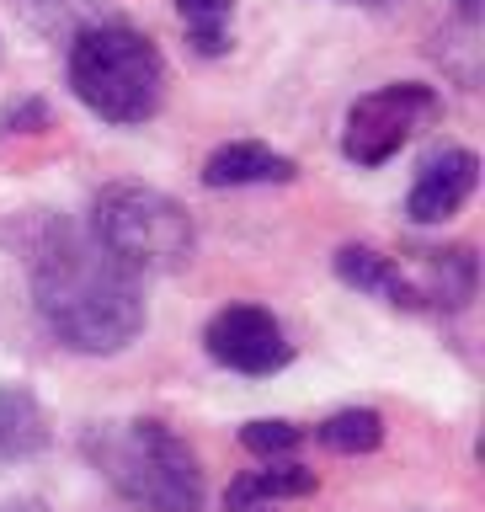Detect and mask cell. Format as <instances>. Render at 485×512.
<instances>
[{
  "instance_id": "obj_1",
  "label": "cell",
  "mask_w": 485,
  "mask_h": 512,
  "mask_svg": "<svg viewBox=\"0 0 485 512\" xmlns=\"http://www.w3.org/2000/svg\"><path fill=\"white\" fill-rule=\"evenodd\" d=\"M32 299L43 326L70 352H123L144 331L139 272L123 267L91 230H48L32 256Z\"/></svg>"
},
{
  "instance_id": "obj_2",
  "label": "cell",
  "mask_w": 485,
  "mask_h": 512,
  "mask_svg": "<svg viewBox=\"0 0 485 512\" xmlns=\"http://www.w3.org/2000/svg\"><path fill=\"white\" fill-rule=\"evenodd\" d=\"M86 459L139 512H203V470L166 422H102L86 432Z\"/></svg>"
},
{
  "instance_id": "obj_3",
  "label": "cell",
  "mask_w": 485,
  "mask_h": 512,
  "mask_svg": "<svg viewBox=\"0 0 485 512\" xmlns=\"http://www.w3.org/2000/svg\"><path fill=\"white\" fill-rule=\"evenodd\" d=\"M70 91L102 123H150L166 102V59L128 22H91L70 43Z\"/></svg>"
},
{
  "instance_id": "obj_4",
  "label": "cell",
  "mask_w": 485,
  "mask_h": 512,
  "mask_svg": "<svg viewBox=\"0 0 485 512\" xmlns=\"http://www.w3.org/2000/svg\"><path fill=\"white\" fill-rule=\"evenodd\" d=\"M91 235L134 272H171L192 256L187 208L144 182H112L96 192Z\"/></svg>"
},
{
  "instance_id": "obj_5",
  "label": "cell",
  "mask_w": 485,
  "mask_h": 512,
  "mask_svg": "<svg viewBox=\"0 0 485 512\" xmlns=\"http://www.w3.org/2000/svg\"><path fill=\"white\" fill-rule=\"evenodd\" d=\"M443 112L438 91L427 80H395L352 102L347 128H342V155L352 166H384L390 155H400L422 128Z\"/></svg>"
},
{
  "instance_id": "obj_6",
  "label": "cell",
  "mask_w": 485,
  "mask_h": 512,
  "mask_svg": "<svg viewBox=\"0 0 485 512\" xmlns=\"http://www.w3.org/2000/svg\"><path fill=\"white\" fill-rule=\"evenodd\" d=\"M203 347L208 358L235 368V374H278V368L294 358V347H288V336L278 326V315L262 310V304H224V310L208 320L203 331Z\"/></svg>"
},
{
  "instance_id": "obj_7",
  "label": "cell",
  "mask_w": 485,
  "mask_h": 512,
  "mask_svg": "<svg viewBox=\"0 0 485 512\" xmlns=\"http://www.w3.org/2000/svg\"><path fill=\"white\" fill-rule=\"evenodd\" d=\"M475 182H480V155L448 144V150L422 160V171H416V182H411V198H406V214L416 224L454 219L459 208L475 198Z\"/></svg>"
},
{
  "instance_id": "obj_8",
  "label": "cell",
  "mask_w": 485,
  "mask_h": 512,
  "mask_svg": "<svg viewBox=\"0 0 485 512\" xmlns=\"http://www.w3.org/2000/svg\"><path fill=\"white\" fill-rule=\"evenodd\" d=\"M299 166L288 155H278L272 144H256V139H235V144H219L214 155L203 160V187H272V182H294Z\"/></svg>"
},
{
  "instance_id": "obj_9",
  "label": "cell",
  "mask_w": 485,
  "mask_h": 512,
  "mask_svg": "<svg viewBox=\"0 0 485 512\" xmlns=\"http://www.w3.org/2000/svg\"><path fill=\"white\" fill-rule=\"evenodd\" d=\"M336 278H342L347 288H358V294H374L384 304H395V310H422L416 283L400 272L395 256H384L374 246H342L336 251Z\"/></svg>"
},
{
  "instance_id": "obj_10",
  "label": "cell",
  "mask_w": 485,
  "mask_h": 512,
  "mask_svg": "<svg viewBox=\"0 0 485 512\" xmlns=\"http://www.w3.org/2000/svg\"><path fill=\"white\" fill-rule=\"evenodd\" d=\"M48 448V416L22 384H0V464L32 459Z\"/></svg>"
},
{
  "instance_id": "obj_11",
  "label": "cell",
  "mask_w": 485,
  "mask_h": 512,
  "mask_svg": "<svg viewBox=\"0 0 485 512\" xmlns=\"http://www.w3.org/2000/svg\"><path fill=\"white\" fill-rule=\"evenodd\" d=\"M416 262H422L427 278L416 283V294L422 304H464L475 294V256L454 246V251H416Z\"/></svg>"
},
{
  "instance_id": "obj_12",
  "label": "cell",
  "mask_w": 485,
  "mask_h": 512,
  "mask_svg": "<svg viewBox=\"0 0 485 512\" xmlns=\"http://www.w3.org/2000/svg\"><path fill=\"white\" fill-rule=\"evenodd\" d=\"M315 438L331 448V454H374V448L384 443V416L368 411V406H347L326 416V422L315 427Z\"/></svg>"
},
{
  "instance_id": "obj_13",
  "label": "cell",
  "mask_w": 485,
  "mask_h": 512,
  "mask_svg": "<svg viewBox=\"0 0 485 512\" xmlns=\"http://www.w3.org/2000/svg\"><path fill=\"white\" fill-rule=\"evenodd\" d=\"M176 16H182L187 38L198 43V54H224L230 48L235 0H176Z\"/></svg>"
},
{
  "instance_id": "obj_14",
  "label": "cell",
  "mask_w": 485,
  "mask_h": 512,
  "mask_svg": "<svg viewBox=\"0 0 485 512\" xmlns=\"http://www.w3.org/2000/svg\"><path fill=\"white\" fill-rule=\"evenodd\" d=\"M240 443H246L256 459H288L304 443V427L283 422V416H256V422L240 427Z\"/></svg>"
},
{
  "instance_id": "obj_15",
  "label": "cell",
  "mask_w": 485,
  "mask_h": 512,
  "mask_svg": "<svg viewBox=\"0 0 485 512\" xmlns=\"http://www.w3.org/2000/svg\"><path fill=\"white\" fill-rule=\"evenodd\" d=\"M256 491L267 496V502H288V496H310L315 491V470H304V464H278L272 459L267 470H256Z\"/></svg>"
},
{
  "instance_id": "obj_16",
  "label": "cell",
  "mask_w": 485,
  "mask_h": 512,
  "mask_svg": "<svg viewBox=\"0 0 485 512\" xmlns=\"http://www.w3.org/2000/svg\"><path fill=\"white\" fill-rule=\"evenodd\" d=\"M224 507H230V512H278V502H267V496L256 491L251 475L230 480V491H224Z\"/></svg>"
},
{
  "instance_id": "obj_17",
  "label": "cell",
  "mask_w": 485,
  "mask_h": 512,
  "mask_svg": "<svg viewBox=\"0 0 485 512\" xmlns=\"http://www.w3.org/2000/svg\"><path fill=\"white\" fill-rule=\"evenodd\" d=\"M454 6H459V16H464V22H470V27L480 22V0H454Z\"/></svg>"
},
{
  "instance_id": "obj_18",
  "label": "cell",
  "mask_w": 485,
  "mask_h": 512,
  "mask_svg": "<svg viewBox=\"0 0 485 512\" xmlns=\"http://www.w3.org/2000/svg\"><path fill=\"white\" fill-rule=\"evenodd\" d=\"M0 512H48L43 502H11V507H0Z\"/></svg>"
},
{
  "instance_id": "obj_19",
  "label": "cell",
  "mask_w": 485,
  "mask_h": 512,
  "mask_svg": "<svg viewBox=\"0 0 485 512\" xmlns=\"http://www.w3.org/2000/svg\"><path fill=\"white\" fill-rule=\"evenodd\" d=\"M358 6H395V0H358Z\"/></svg>"
}]
</instances>
